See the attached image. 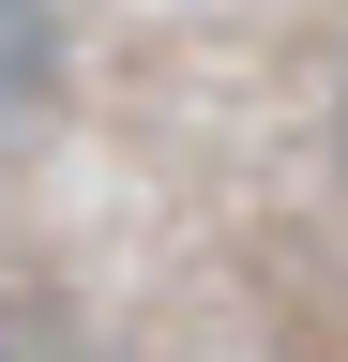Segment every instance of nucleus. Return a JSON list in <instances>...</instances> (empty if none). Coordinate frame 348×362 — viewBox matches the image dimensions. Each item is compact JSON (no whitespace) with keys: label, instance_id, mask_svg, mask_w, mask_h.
<instances>
[{"label":"nucleus","instance_id":"nucleus-3","mask_svg":"<svg viewBox=\"0 0 348 362\" xmlns=\"http://www.w3.org/2000/svg\"><path fill=\"white\" fill-rule=\"evenodd\" d=\"M333 136H348V106H333Z\"/></svg>","mask_w":348,"mask_h":362},{"label":"nucleus","instance_id":"nucleus-2","mask_svg":"<svg viewBox=\"0 0 348 362\" xmlns=\"http://www.w3.org/2000/svg\"><path fill=\"white\" fill-rule=\"evenodd\" d=\"M46 16H76V0H46Z\"/></svg>","mask_w":348,"mask_h":362},{"label":"nucleus","instance_id":"nucleus-1","mask_svg":"<svg viewBox=\"0 0 348 362\" xmlns=\"http://www.w3.org/2000/svg\"><path fill=\"white\" fill-rule=\"evenodd\" d=\"M0 362H76V347H61V332H46L30 302H0Z\"/></svg>","mask_w":348,"mask_h":362}]
</instances>
